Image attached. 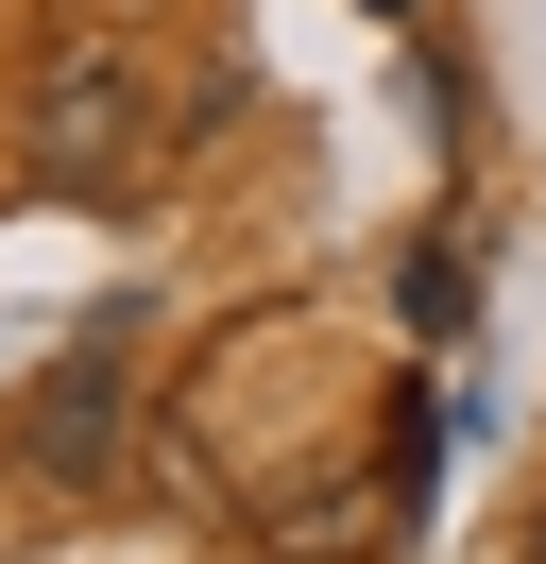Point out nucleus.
<instances>
[{
    "label": "nucleus",
    "mask_w": 546,
    "mask_h": 564,
    "mask_svg": "<svg viewBox=\"0 0 546 564\" xmlns=\"http://www.w3.org/2000/svg\"><path fill=\"white\" fill-rule=\"evenodd\" d=\"M136 138H154V69L120 35L34 52V188H136Z\"/></svg>",
    "instance_id": "f257e3e1"
},
{
    "label": "nucleus",
    "mask_w": 546,
    "mask_h": 564,
    "mask_svg": "<svg viewBox=\"0 0 546 564\" xmlns=\"http://www.w3.org/2000/svg\"><path fill=\"white\" fill-rule=\"evenodd\" d=\"M120 411H136V393L102 377V359H68V377H34V411H18V462H34V479H68V496H86L102 462H120Z\"/></svg>",
    "instance_id": "f03ea898"
},
{
    "label": "nucleus",
    "mask_w": 546,
    "mask_h": 564,
    "mask_svg": "<svg viewBox=\"0 0 546 564\" xmlns=\"http://www.w3.org/2000/svg\"><path fill=\"white\" fill-rule=\"evenodd\" d=\"M273 547H291V564H359V547H375V496H325V513H291Z\"/></svg>",
    "instance_id": "7ed1b4c3"
},
{
    "label": "nucleus",
    "mask_w": 546,
    "mask_h": 564,
    "mask_svg": "<svg viewBox=\"0 0 546 564\" xmlns=\"http://www.w3.org/2000/svg\"><path fill=\"white\" fill-rule=\"evenodd\" d=\"M529 564H546V513H529Z\"/></svg>",
    "instance_id": "20e7f679"
}]
</instances>
